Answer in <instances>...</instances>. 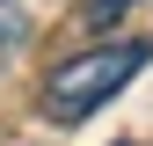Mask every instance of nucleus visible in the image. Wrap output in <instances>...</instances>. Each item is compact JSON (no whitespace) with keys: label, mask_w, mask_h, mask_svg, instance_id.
<instances>
[{"label":"nucleus","mask_w":153,"mask_h":146,"mask_svg":"<svg viewBox=\"0 0 153 146\" xmlns=\"http://www.w3.org/2000/svg\"><path fill=\"white\" fill-rule=\"evenodd\" d=\"M153 66V36H117V44H95V51H73L44 73V117L51 124H80L95 117L109 95H124L131 80Z\"/></svg>","instance_id":"nucleus-1"},{"label":"nucleus","mask_w":153,"mask_h":146,"mask_svg":"<svg viewBox=\"0 0 153 146\" xmlns=\"http://www.w3.org/2000/svg\"><path fill=\"white\" fill-rule=\"evenodd\" d=\"M131 7H139V0H80V22L88 29H109V22H124Z\"/></svg>","instance_id":"nucleus-2"}]
</instances>
